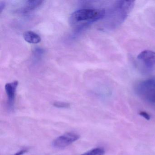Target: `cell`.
Returning a JSON list of instances; mask_svg holds the SVG:
<instances>
[{
    "mask_svg": "<svg viewBox=\"0 0 155 155\" xmlns=\"http://www.w3.org/2000/svg\"><path fill=\"white\" fill-rule=\"evenodd\" d=\"M105 11L101 9H82L73 12L70 22L73 27L83 28L104 18Z\"/></svg>",
    "mask_w": 155,
    "mask_h": 155,
    "instance_id": "1",
    "label": "cell"
},
{
    "mask_svg": "<svg viewBox=\"0 0 155 155\" xmlns=\"http://www.w3.org/2000/svg\"><path fill=\"white\" fill-rule=\"evenodd\" d=\"M137 59L143 72L150 74L155 70V52L150 50H145L140 52L137 57Z\"/></svg>",
    "mask_w": 155,
    "mask_h": 155,
    "instance_id": "2",
    "label": "cell"
},
{
    "mask_svg": "<svg viewBox=\"0 0 155 155\" xmlns=\"http://www.w3.org/2000/svg\"><path fill=\"white\" fill-rule=\"evenodd\" d=\"M136 91L148 101L155 103V79L141 81L137 86Z\"/></svg>",
    "mask_w": 155,
    "mask_h": 155,
    "instance_id": "3",
    "label": "cell"
},
{
    "mask_svg": "<svg viewBox=\"0 0 155 155\" xmlns=\"http://www.w3.org/2000/svg\"><path fill=\"white\" fill-rule=\"evenodd\" d=\"M79 138V135L77 133L68 132L55 139L52 142V145L57 148H63L71 145Z\"/></svg>",
    "mask_w": 155,
    "mask_h": 155,
    "instance_id": "4",
    "label": "cell"
},
{
    "mask_svg": "<svg viewBox=\"0 0 155 155\" xmlns=\"http://www.w3.org/2000/svg\"><path fill=\"white\" fill-rule=\"evenodd\" d=\"M18 82L17 81L10 83H7L5 85V91L8 98V105L11 110H13L15 102V95Z\"/></svg>",
    "mask_w": 155,
    "mask_h": 155,
    "instance_id": "5",
    "label": "cell"
},
{
    "mask_svg": "<svg viewBox=\"0 0 155 155\" xmlns=\"http://www.w3.org/2000/svg\"><path fill=\"white\" fill-rule=\"evenodd\" d=\"M24 40L31 44H38L41 41V38L35 32L32 31H27L23 34Z\"/></svg>",
    "mask_w": 155,
    "mask_h": 155,
    "instance_id": "6",
    "label": "cell"
},
{
    "mask_svg": "<svg viewBox=\"0 0 155 155\" xmlns=\"http://www.w3.org/2000/svg\"><path fill=\"white\" fill-rule=\"evenodd\" d=\"M43 2L42 1H28L27 2L26 7L24 8V12H27L35 9L39 7Z\"/></svg>",
    "mask_w": 155,
    "mask_h": 155,
    "instance_id": "7",
    "label": "cell"
},
{
    "mask_svg": "<svg viewBox=\"0 0 155 155\" xmlns=\"http://www.w3.org/2000/svg\"><path fill=\"white\" fill-rule=\"evenodd\" d=\"M105 152L104 149L102 148H96L81 155H104Z\"/></svg>",
    "mask_w": 155,
    "mask_h": 155,
    "instance_id": "8",
    "label": "cell"
},
{
    "mask_svg": "<svg viewBox=\"0 0 155 155\" xmlns=\"http://www.w3.org/2000/svg\"><path fill=\"white\" fill-rule=\"evenodd\" d=\"M54 107L61 108H68L70 107V104L69 103L61 101H56L53 104Z\"/></svg>",
    "mask_w": 155,
    "mask_h": 155,
    "instance_id": "9",
    "label": "cell"
},
{
    "mask_svg": "<svg viewBox=\"0 0 155 155\" xmlns=\"http://www.w3.org/2000/svg\"><path fill=\"white\" fill-rule=\"evenodd\" d=\"M139 114L140 116L144 117V118L146 119L147 120H149L150 119V115L147 112H145V111H141V112H140Z\"/></svg>",
    "mask_w": 155,
    "mask_h": 155,
    "instance_id": "10",
    "label": "cell"
},
{
    "mask_svg": "<svg viewBox=\"0 0 155 155\" xmlns=\"http://www.w3.org/2000/svg\"><path fill=\"white\" fill-rule=\"evenodd\" d=\"M27 152V150H20L18 152L14 154V155H23L25 153Z\"/></svg>",
    "mask_w": 155,
    "mask_h": 155,
    "instance_id": "11",
    "label": "cell"
},
{
    "mask_svg": "<svg viewBox=\"0 0 155 155\" xmlns=\"http://www.w3.org/2000/svg\"><path fill=\"white\" fill-rule=\"evenodd\" d=\"M4 7H5V4H4V3L1 2V3H0V11H1V12H2L3 8H4Z\"/></svg>",
    "mask_w": 155,
    "mask_h": 155,
    "instance_id": "12",
    "label": "cell"
}]
</instances>
